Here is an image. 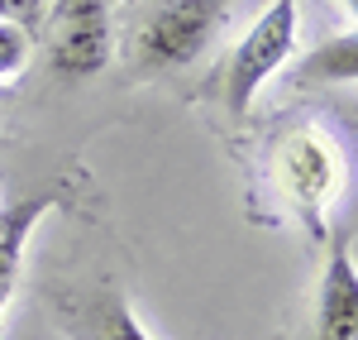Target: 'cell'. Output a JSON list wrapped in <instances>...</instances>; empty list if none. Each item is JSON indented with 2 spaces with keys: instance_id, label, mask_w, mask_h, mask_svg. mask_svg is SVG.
Returning <instances> with one entry per match:
<instances>
[{
  "instance_id": "cell-1",
  "label": "cell",
  "mask_w": 358,
  "mask_h": 340,
  "mask_svg": "<svg viewBox=\"0 0 358 340\" xmlns=\"http://www.w3.org/2000/svg\"><path fill=\"white\" fill-rule=\"evenodd\" d=\"M229 0H143L129 15V67L143 72H182L210 48L229 20Z\"/></svg>"
},
{
  "instance_id": "cell-2",
  "label": "cell",
  "mask_w": 358,
  "mask_h": 340,
  "mask_svg": "<svg viewBox=\"0 0 358 340\" xmlns=\"http://www.w3.org/2000/svg\"><path fill=\"white\" fill-rule=\"evenodd\" d=\"M273 187L282 192V201L301 216V226L320 240L325 235V211L339 197L344 182V158L334 140L320 125H292L273 140Z\"/></svg>"
},
{
  "instance_id": "cell-3",
  "label": "cell",
  "mask_w": 358,
  "mask_h": 340,
  "mask_svg": "<svg viewBox=\"0 0 358 340\" xmlns=\"http://www.w3.org/2000/svg\"><path fill=\"white\" fill-rule=\"evenodd\" d=\"M43 57L62 82H91L115 57V0H43Z\"/></svg>"
},
{
  "instance_id": "cell-4",
  "label": "cell",
  "mask_w": 358,
  "mask_h": 340,
  "mask_svg": "<svg viewBox=\"0 0 358 340\" xmlns=\"http://www.w3.org/2000/svg\"><path fill=\"white\" fill-rule=\"evenodd\" d=\"M296 25H301L296 0H273V5L244 29V39L234 43L229 62L220 67L224 111L234 115V120H244L248 106L258 101V91L292 62V53H296Z\"/></svg>"
},
{
  "instance_id": "cell-5",
  "label": "cell",
  "mask_w": 358,
  "mask_h": 340,
  "mask_svg": "<svg viewBox=\"0 0 358 340\" xmlns=\"http://www.w3.org/2000/svg\"><path fill=\"white\" fill-rule=\"evenodd\" d=\"M62 197H67V182H48V187H38L34 197L10 201V206L0 211V326H5V312H10V302H15V287H20L24 245L34 240V230L43 226V216H48Z\"/></svg>"
},
{
  "instance_id": "cell-6",
  "label": "cell",
  "mask_w": 358,
  "mask_h": 340,
  "mask_svg": "<svg viewBox=\"0 0 358 340\" xmlns=\"http://www.w3.org/2000/svg\"><path fill=\"white\" fill-rule=\"evenodd\" d=\"M315 340H358V278H354V240L339 235L320 292H315Z\"/></svg>"
},
{
  "instance_id": "cell-7",
  "label": "cell",
  "mask_w": 358,
  "mask_h": 340,
  "mask_svg": "<svg viewBox=\"0 0 358 340\" xmlns=\"http://www.w3.org/2000/svg\"><path fill=\"white\" fill-rule=\"evenodd\" d=\"M62 331L77 340H153L148 326L134 316V307L115 292V287H96V292H77L62 297Z\"/></svg>"
},
{
  "instance_id": "cell-8",
  "label": "cell",
  "mask_w": 358,
  "mask_h": 340,
  "mask_svg": "<svg viewBox=\"0 0 358 340\" xmlns=\"http://www.w3.org/2000/svg\"><path fill=\"white\" fill-rule=\"evenodd\" d=\"M296 77H301V82H354V34L330 39L325 48H315L310 57H301Z\"/></svg>"
},
{
  "instance_id": "cell-9",
  "label": "cell",
  "mask_w": 358,
  "mask_h": 340,
  "mask_svg": "<svg viewBox=\"0 0 358 340\" xmlns=\"http://www.w3.org/2000/svg\"><path fill=\"white\" fill-rule=\"evenodd\" d=\"M34 62V29L15 25V20H0V86L20 82Z\"/></svg>"
},
{
  "instance_id": "cell-10",
  "label": "cell",
  "mask_w": 358,
  "mask_h": 340,
  "mask_svg": "<svg viewBox=\"0 0 358 340\" xmlns=\"http://www.w3.org/2000/svg\"><path fill=\"white\" fill-rule=\"evenodd\" d=\"M0 20H15V25H24V29H38L43 0H0Z\"/></svg>"
},
{
  "instance_id": "cell-11",
  "label": "cell",
  "mask_w": 358,
  "mask_h": 340,
  "mask_svg": "<svg viewBox=\"0 0 358 340\" xmlns=\"http://www.w3.org/2000/svg\"><path fill=\"white\" fill-rule=\"evenodd\" d=\"M0 101H5V86H0Z\"/></svg>"
},
{
  "instance_id": "cell-12",
  "label": "cell",
  "mask_w": 358,
  "mask_h": 340,
  "mask_svg": "<svg viewBox=\"0 0 358 340\" xmlns=\"http://www.w3.org/2000/svg\"><path fill=\"white\" fill-rule=\"evenodd\" d=\"M0 211H5V197H0Z\"/></svg>"
},
{
  "instance_id": "cell-13",
  "label": "cell",
  "mask_w": 358,
  "mask_h": 340,
  "mask_svg": "<svg viewBox=\"0 0 358 340\" xmlns=\"http://www.w3.org/2000/svg\"><path fill=\"white\" fill-rule=\"evenodd\" d=\"M229 5H234V0H229Z\"/></svg>"
}]
</instances>
